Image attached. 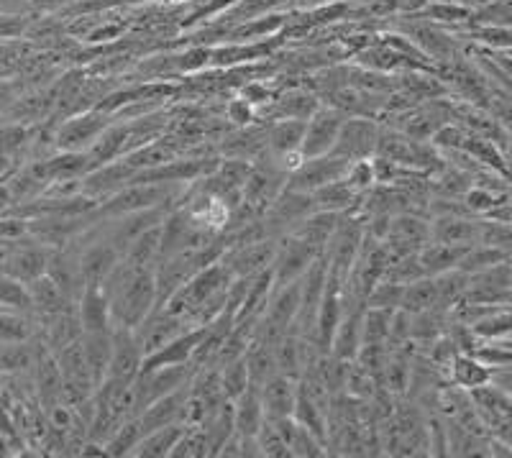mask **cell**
<instances>
[{"label":"cell","instance_id":"6da1fadb","mask_svg":"<svg viewBox=\"0 0 512 458\" xmlns=\"http://www.w3.org/2000/svg\"><path fill=\"white\" fill-rule=\"evenodd\" d=\"M111 297L113 328H131L136 331L149 313L157 308V277L154 269H134L121 261L103 282Z\"/></svg>","mask_w":512,"mask_h":458},{"label":"cell","instance_id":"7a4b0ae2","mask_svg":"<svg viewBox=\"0 0 512 458\" xmlns=\"http://www.w3.org/2000/svg\"><path fill=\"white\" fill-rule=\"evenodd\" d=\"M113 121H116V116L103 111V108L72 113L54 128V146H57V151H90Z\"/></svg>","mask_w":512,"mask_h":458},{"label":"cell","instance_id":"3957f363","mask_svg":"<svg viewBox=\"0 0 512 458\" xmlns=\"http://www.w3.org/2000/svg\"><path fill=\"white\" fill-rule=\"evenodd\" d=\"M364 236H367V226H364V215L359 210L341 215V221H338L336 231H333L331 241H328L326 251H323V256L328 259V267L346 277L349 269L354 267L356 256H359Z\"/></svg>","mask_w":512,"mask_h":458},{"label":"cell","instance_id":"277c9868","mask_svg":"<svg viewBox=\"0 0 512 458\" xmlns=\"http://www.w3.org/2000/svg\"><path fill=\"white\" fill-rule=\"evenodd\" d=\"M320 256L318 249L300 238L297 233H287L280 238V246H277V256L272 261V292L282 290V287L292 285L297 279H303V274L308 272L310 264Z\"/></svg>","mask_w":512,"mask_h":458},{"label":"cell","instance_id":"5b68a950","mask_svg":"<svg viewBox=\"0 0 512 458\" xmlns=\"http://www.w3.org/2000/svg\"><path fill=\"white\" fill-rule=\"evenodd\" d=\"M195 366L192 364H172V366H157V369H141L139 377L134 379V400H136V415L144 410L146 405H152L159 397L175 392L177 387L187 384L192 379Z\"/></svg>","mask_w":512,"mask_h":458},{"label":"cell","instance_id":"8992f818","mask_svg":"<svg viewBox=\"0 0 512 458\" xmlns=\"http://www.w3.org/2000/svg\"><path fill=\"white\" fill-rule=\"evenodd\" d=\"M315 210L313 195L308 192H295V190H282L274 203L269 205L267 210L262 213V221L267 226V233L272 238H282L287 233L295 231L300 223L308 218L310 213Z\"/></svg>","mask_w":512,"mask_h":458},{"label":"cell","instance_id":"52a82bcc","mask_svg":"<svg viewBox=\"0 0 512 458\" xmlns=\"http://www.w3.org/2000/svg\"><path fill=\"white\" fill-rule=\"evenodd\" d=\"M379 128H382V123L377 118L346 116L331 154H338V157L349 159V162H354V159H372L377 154Z\"/></svg>","mask_w":512,"mask_h":458},{"label":"cell","instance_id":"ba28073f","mask_svg":"<svg viewBox=\"0 0 512 458\" xmlns=\"http://www.w3.org/2000/svg\"><path fill=\"white\" fill-rule=\"evenodd\" d=\"M349 167V159L338 157V154H323V157H310L305 159L295 172L287 174L285 187L295 192H308L313 195L320 187L331 185V182L341 180Z\"/></svg>","mask_w":512,"mask_h":458},{"label":"cell","instance_id":"9c48e42d","mask_svg":"<svg viewBox=\"0 0 512 458\" xmlns=\"http://www.w3.org/2000/svg\"><path fill=\"white\" fill-rule=\"evenodd\" d=\"M277 246H280V238H262V241H254V244L231 246V249L223 251L221 261L233 279L259 277V274L272 267Z\"/></svg>","mask_w":512,"mask_h":458},{"label":"cell","instance_id":"30bf717a","mask_svg":"<svg viewBox=\"0 0 512 458\" xmlns=\"http://www.w3.org/2000/svg\"><path fill=\"white\" fill-rule=\"evenodd\" d=\"M431 241V226H428V215L420 213H397L392 215L390 231L384 236L382 244L387 251L395 256L418 254L425 244Z\"/></svg>","mask_w":512,"mask_h":458},{"label":"cell","instance_id":"8fae6325","mask_svg":"<svg viewBox=\"0 0 512 458\" xmlns=\"http://www.w3.org/2000/svg\"><path fill=\"white\" fill-rule=\"evenodd\" d=\"M346 116L338 108L328 103H320L318 111L305 121V136H303V154L305 159L323 157L331 154L336 146L338 131L344 126Z\"/></svg>","mask_w":512,"mask_h":458},{"label":"cell","instance_id":"7c38bea8","mask_svg":"<svg viewBox=\"0 0 512 458\" xmlns=\"http://www.w3.org/2000/svg\"><path fill=\"white\" fill-rule=\"evenodd\" d=\"M512 290V259L492 264L482 272L469 274L464 300L479 305H505L507 292Z\"/></svg>","mask_w":512,"mask_h":458},{"label":"cell","instance_id":"4fadbf2b","mask_svg":"<svg viewBox=\"0 0 512 458\" xmlns=\"http://www.w3.org/2000/svg\"><path fill=\"white\" fill-rule=\"evenodd\" d=\"M49 254H52V249L39 244L36 238L26 236L21 238V241H16V246L11 249L8 259L0 264V272L11 274V277L21 279L24 285H29L36 277L47 274Z\"/></svg>","mask_w":512,"mask_h":458},{"label":"cell","instance_id":"5bb4252c","mask_svg":"<svg viewBox=\"0 0 512 458\" xmlns=\"http://www.w3.org/2000/svg\"><path fill=\"white\" fill-rule=\"evenodd\" d=\"M144 366V346L131 328H113V356L105 377L131 384Z\"/></svg>","mask_w":512,"mask_h":458},{"label":"cell","instance_id":"9a60e30c","mask_svg":"<svg viewBox=\"0 0 512 458\" xmlns=\"http://www.w3.org/2000/svg\"><path fill=\"white\" fill-rule=\"evenodd\" d=\"M320 108V98L305 87H287L274 95L272 103L259 111V121H282V118H295V121H308Z\"/></svg>","mask_w":512,"mask_h":458},{"label":"cell","instance_id":"2e32d148","mask_svg":"<svg viewBox=\"0 0 512 458\" xmlns=\"http://www.w3.org/2000/svg\"><path fill=\"white\" fill-rule=\"evenodd\" d=\"M431 241L448 246H474L477 244L479 215L469 213H441L428 218Z\"/></svg>","mask_w":512,"mask_h":458},{"label":"cell","instance_id":"e0dca14e","mask_svg":"<svg viewBox=\"0 0 512 458\" xmlns=\"http://www.w3.org/2000/svg\"><path fill=\"white\" fill-rule=\"evenodd\" d=\"M364 310H367V302L364 300H351L346 295V310L344 318L338 323L336 336H333L331 351L328 354L338 356V359L354 361L361 348V323H364Z\"/></svg>","mask_w":512,"mask_h":458},{"label":"cell","instance_id":"ac0fdd59","mask_svg":"<svg viewBox=\"0 0 512 458\" xmlns=\"http://www.w3.org/2000/svg\"><path fill=\"white\" fill-rule=\"evenodd\" d=\"M77 318H80L82 333L88 331H113L111 297L100 282H88L77 300Z\"/></svg>","mask_w":512,"mask_h":458},{"label":"cell","instance_id":"d6986e66","mask_svg":"<svg viewBox=\"0 0 512 458\" xmlns=\"http://www.w3.org/2000/svg\"><path fill=\"white\" fill-rule=\"evenodd\" d=\"M187 395H190V382L182 384V387H177L175 392H169V395L154 400L152 405H146L144 410L136 415V418H139V425H141V435L149 433V430L164 428V425L182 423Z\"/></svg>","mask_w":512,"mask_h":458},{"label":"cell","instance_id":"ffe728a7","mask_svg":"<svg viewBox=\"0 0 512 458\" xmlns=\"http://www.w3.org/2000/svg\"><path fill=\"white\" fill-rule=\"evenodd\" d=\"M205 333H208V325H195L190 331L180 333L169 343H164L162 348H157L154 354H149L144 359L141 369H157V366H172V364H190L192 354L198 351V346L203 343Z\"/></svg>","mask_w":512,"mask_h":458},{"label":"cell","instance_id":"44dd1931","mask_svg":"<svg viewBox=\"0 0 512 458\" xmlns=\"http://www.w3.org/2000/svg\"><path fill=\"white\" fill-rule=\"evenodd\" d=\"M259 397H262V407L267 420L290 418L297 400V379L285 377V374H274V377H269L267 382L259 387Z\"/></svg>","mask_w":512,"mask_h":458},{"label":"cell","instance_id":"7402d4cb","mask_svg":"<svg viewBox=\"0 0 512 458\" xmlns=\"http://www.w3.org/2000/svg\"><path fill=\"white\" fill-rule=\"evenodd\" d=\"M277 430H280L282 441H285L287 451H290L292 458H318V456H328L326 443L320 441L318 435L310 433L308 428L297 423L295 418H280L274 420Z\"/></svg>","mask_w":512,"mask_h":458},{"label":"cell","instance_id":"603a6c76","mask_svg":"<svg viewBox=\"0 0 512 458\" xmlns=\"http://www.w3.org/2000/svg\"><path fill=\"white\" fill-rule=\"evenodd\" d=\"M305 121L295 118H282V121L267 123V154L272 159L290 154V151H303Z\"/></svg>","mask_w":512,"mask_h":458},{"label":"cell","instance_id":"cb8c5ba5","mask_svg":"<svg viewBox=\"0 0 512 458\" xmlns=\"http://www.w3.org/2000/svg\"><path fill=\"white\" fill-rule=\"evenodd\" d=\"M29 295H31V310H34L36 320L49 318V315L59 313V310L70 308L72 302L62 295V290L57 287L49 274H41L34 282H29Z\"/></svg>","mask_w":512,"mask_h":458},{"label":"cell","instance_id":"d4e9b609","mask_svg":"<svg viewBox=\"0 0 512 458\" xmlns=\"http://www.w3.org/2000/svg\"><path fill=\"white\" fill-rule=\"evenodd\" d=\"M233 418H236V433L249 435V438H254L259 433L267 415H264L262 397H259V387L256 384H251L244 395L233 400Z\"/></svg>","mask_w":512,"mask_h":458},{"label":"cell","instance_id":"484cf974","mask_svg":"<svg viewBox=\"0 0 512 458\" xmlns=\"http://www.w3.org/2000/svg\"><path fill=\"white\" fill-rule=\"evenodd\" d=\"M82 354L88 359L90 372H93L95 382H103L105 374H108V366H111L113 356V331H88L82 333Z\"/></svg>","mask_w":512,"mask_h":458},{"label":"cell","instance_id":"4316f807","mask_svg":"<svg viewBox=\"0 0 512 458\" xmlns=\"http://www.w3.org/2000/svg\"><path fill=\"white\" fill-rule=\"evenodd\" d=\"M466 251H469V246H448L438 244V241H428L418 251L420 267H423L425 277H438V274L448 272V269L459 267Z\"/></svg>","mask_w":512,"mask_h":458},{"label":"cell","instance_id":"83f0119b","mask_svg":"<svg viewBox=\"0 0 512 458\" xmlns=\"http://www.w3.org/2000/svg\"><path fill=\"white\" fill-rule=\"evenodd\" d=\"M446 377L454 387L472 392V389H479L484 387V384L492 382V369H487V366L479 359H474L472 354H459L451 361V366H448Z\"/></svg>","mask_w":512,"mask_h":458},{"label":"cell","instance_id":"f1b7e54d","mask_svg":"<svg viewBox=\"0 0 512 458\" xmlns=\"http://www.w3.org/2000/svg\"><path fill=\"white\" fill-rule=\"evenodd\" d=\"M344 213H331V210H313V213L305 218L300 226L292 233H297L300 238H305L313 249H318L320 254L326 251V244L331 241L333 231H336L338 221H341Z\"/></svg>","mask_w":512,"mask_h":458},{"label":"cell","instance_id":"f546056e","mask_svg":"<svg viewBox=\"0 0 512 458\" xmlns=\"http://www.w3.org/2000/svg\"><path fill=\"white\" fill-rule=\"evenodd\" d=\"M185 425L175 423V425H164V428L149 430L139 438V443L134 446L131 456L136 458H169L172 448H175L177 438L182 435Z\"/></svg>","mask_w":512,"mask_h":458},{"label":"cell","instance_id":"4dcf8cb0","mask_svg":"<svg viewBox=\"0 0 512 458\" xmlns=\"http://www.w3.org/2000/svg\"><path fill=\"white\" fill-rule=\"evenodd\" d=\"M359 200V192L351 190L344 180H336L313 192L315 210H331V213H351V210H359Z\"/></svg>","mask_w":512,"mask_h":458},{"label":"cell","instance_id":"1f68e13d","mask_svg":"<svg viewBox=\"0 0 512 458\" xmlns=\"http://www.w3.org/2000/svg\"><path fill=\"white\" fill-rule=\"evenodd\" d=\"M274 348L277 346H267V343L256 341V338H251L249 348H246V354H244L246 369H249L251 384H256V387H262L269 377L280 374L277 372V356H274Z\"/></svg>","mask_w":512,"mask_h":458},{"label":"cell","instance_id":"d6a6232c","mask_svg":"<svg viewBox=\"0 0 512 458\" xmlns=\"http://www.w3.org/2000/svg\"><path fill=\"white\" fill-rule=\"evenodd\" d=\"M205 438H208V456H218L226 446L228 438L236 433V418H233V402L226 400L213 418L205 423Z\"/></svg>","mask_w":512,"mask_h":458},{"label":"cell","instance_id":"836d02e7","mask_svg":"<svg viewBox=\"0 0 512 458\" xmlns=\"http://www.w3.org/2000/svg\"><path fill=\"white\" fill-rule=\"evenodd\" d=\"M433 282H436V308L451 313V308L464 300L466 285H469V274L461 272V269L456 267L433 277Z\"/></svg>","mask_w":512,"mask_h":458},{"label":"cell","instance_id":"e575fe53","mask_svg":"<svg viewBox=\"0 0 512 458\" xmlns=\"http://www.w3.org/2000/svg\"><path fill=\"white\" fill-rule=\"evenodd\" d=\"M436 308V282L433 277H420L402 287L400 310L415 315Z\"/></svg>","mask_w":512,"mask_h":458},{"label":"cell","instance_id":"d590c367","mask_svg":"<svg viewBox=\"0 0 512 458\" xmlns=\"http://www.w3.org/2000/svg\"><path fill=\"white\" fill-rule=\"evenodd\" d=\"M395 310L384 308H367L364 310V323H361V346L364 343H390V325Z\"/></svg>","mask_w":512,"mask_h":458},{"label":"cell","instance_id":"8d00e7d4","mask_svg":"<svg viewBox=\"0 0 512 458\" xmlns=\"http://www.w3.org/2000/svg\"><path fill=\"white\" fill-rule=\"evenodd\" d=\"M139 438H141L139 418L123 420V423L113 430L111 438L105 441V453H108V458L131 456V451H134V446L139 443Z\"/></svg>","mask_w":512,"mask_h":458},{"label":"cell","instance_id":"74e56055","mask_svg":"<svg viewBox=\"0 0 512 458\" xmlns=\"http://www.w3.org/2000/svg\"><path fill=\"white\" fill-rule=\"evenodd\" d=\"M477 244L492 246V249L502 251V254H507V256H512V226L479 215Z\"/></svg>","mask_w":512,"mask_h":458},{"label":"cell","instance_id":"f35d334b","mask_svg":"<svg viewBox=\"0 0 512 458\" xmlns=\"http://www.w3.org/2000/svg\"><path fill=\"white\" fill-rule=\"evenodd\" d=\"M0 308L21 310V313H34L31 310V295L29 287L21 279L11 277V274L0 272Z\"/></svg>","mask_w":512,"mask_h":458},{"label":"cell","instance_id":"ab89813d","mask_svg":"<svg viewBox=\"0 0 512 458\" xmlns=\"http://www.w3.org/2000/svg\"><path fill=\"white\" fill-rule=\"evenodd\" d=\"M221 372V389H223V397L226 400H236L239 395H244L246 389L251 387V379H249V369H246V359H236L231 364H226Z\"/></svg>","mask_w":512,"mask_h":458},{"label":"cell","instance_id":"60d3db41","mask_svg":"<svg viewBox=\"0 0 512 458\" xmlns=\"http://www.w3.org/2000/svg\"><path fill=\"white\" fill-rule=\"evenodd\" d=\"M208 456V438H205L203 428H187L177 438L175 448L169 453V458H205Z\"/></svg>","mask_w":512,"mask_h":458},{"label":"cell","instance_id":"b9f144b4","mask_svg":"<svg viewBox=\"0 0 512 458\" xmlns=\"http://www.w3.org/2000/svg\"><path fill=\"white\" fill-rule=\"evenodd\" d=\"M472 356L482 361V364L487 366V369H492V372L512 364V351L507 346H502L500 341H495V338H479L477 346L472 348Z\"/></svg>","mask_w":512,"mask_h":458},{"label":"cell","instance_id":"7bdbcfd3","mask_svg":"<svg viewBox=\"0 0 512 458\" xmlns=\"http://www.w3.org/2000/svg\"><path fill=\"white\" fill-rule=\"evenodd\" d=\"M341 180H344L351 190L359 192V195H364V192L372 190V187L377 185L372 159H354V162H349V167H346V172Z\"/></svg>","mask_w":512,"mask_h":458},{"label":"cell","instance_id":"ee69618b","mask_svg":"<svg viewBox=\"0 0 512 458\" xmlns=\"http://www.w3.org/2000/svg\"><path fill=\"white\" fill-rule=\"evenodd\" d=\"M505 200H512V198L510 195H500V192L495 190H487V187L482 185H472L464 195V205L472 210L474 215H487L489 210L497 208V205L505 203Z\"/></svg>","mask_w":512,"mask_h":458},{"label":"cell","instance_id":"f6af8a7d","mask_svg":"<svg viewBox=\"0 0 512 458\" xmlns=\"http://www.w3.org/2000/svg\"><path fill=\"white\" fill-rule=\"evenodd\" d=\"M256 443H259V453L264 458H292L274 420H264V425L256 433Z\"/></svg>","mask_w":512,"mask_h":458},{"label":"cell","instance_id":"bcb514c9","mask_svg":"<svg viewBox=\"0 0 512 458\" xmlns=\"http://www.w3.org/2000/svg\"><path fill=\"white\" fill-rule=\"evenodd\" d=\"M402 287L395 282H387V279H379L377 285L369 290L367 295V308H384V310H397L402 300Z\"/></svg>","mask_w":512,"mask_h":458},{"label":"cell","instance_id":"7dc6e473","mask_svg":"<svg viewBox=\"0 0 512 458\" xmlns=\"http://www.w3.org/2000/svg\"><path fill=\"white\" fill-rule=\"evenodd\" d=\"M274 95H277V90H274L272 85H267L264 80H249L246 85H241V90H239V98L249 100L256 111L267 108V105L274 100Z\"/></svg>","mask_w":512,"mask_h":458},{"label":"cell","instance_id":"c3c4849f","mask_svg":"<svg viewBox=\"0 0 512 458\" xmlns=\"http://www.w3.org/2000/svg\"><path fill=\"white\" fill-rule=\"evenodd\" d=\"M226 118L236 128H244V126H251V123L259 121V111H256V108L249 103V100H244V98H239V95H236V98H233V100H228Z\"/></svg>","mask_w":512,"mask_h":458},{"label":"cell","instance_id":"681fc988","mask_svg":"<svg viewBox=\"0 0 512 458\" xmlns=\"http://www.w3.org/2000/svg\"><path fill=\"white\" fill-rule=\"evenodd\" d=\"M26 31H29V18H24L21 13H0V39H21L26 36Z\"/></svg>","mask_w":512,"mask_h":458},{"label":"cell","instance_id":"f907efd6","mask_svg":"<svg viewBox=\"0 0 512 458\" xmlns=\"http://www.w3.org/2000/svg\"><path fill=\"white\" fill-rule=\"evenodd\" d=\"M26 87L16 80H0V118H6V113L11 111L16 100L24 95Z\"/></svg>","mask_w":512,"mask_h":458},{"label":"cell","instance_id":"816d5d0a","mask_svg":"<svg viewBox=\"0 0 512 458\" xmlns=\"http://www.w3.org/2000/svg\"><path fill=\"white\" fill-rule=\"evenodd\" d=\"M492 384H497L500 389H505L507 395H512V364L495 369V372H492Z\"/></svg>","mask_w":512,"mask_h":458},{"label":"cell","instance_id":"f5cc1de1","mask_svg":"<svg viewBox=\"0 0 512 458\" xmlns=\"http://www.w3.org/2000/svg\"><path fill=\"white\" fill-rule=\"evenodd\" d=\"M11 172H13V159L6 157V154H0V180H6Z\"/></svg>","mask_w":512,"mask_h":458},{"label":"cell","instance_id":"db71d44e","mask_svg":"<svg viewBox=\"0 0 512 458\" xmlns=\"http://www.w3.org/2000/svg\"><path fill=\"white\" fill-rule=\"evenodd\" d=\"M190 3H195V0H157V6H164V8H175V6H190Z\"/></svg>","mask_w":512,"mask_h":458},{"label":"cell","instance_id":"11a10c76","mask_svg":"<svg viewBox=\"0 0 512 458\" xmlns=\"http://www.w3.org/2000/svg\"><path fill=\"white\" fill-rule=\"evenodd\" d=\"M495 341H500L502 346H507L512 351V333H510V336H505V338H495Z\"/></svg>","mask_w":512,"mask_h":458},{"label":"cell","instance_id":"9f6ffc18","mask_svg":"<svg viewBox=\"0 0 512 458\" xmlns=\"http://www.w3.org/2000/svg\"><path fill=\"white\" fill-rule=\"evenodd\" d=\"M507 136H510V146H507V149L512 151V128H507Z\"/></svg>","mask_w":512,"mask_h":458},{"label":"cell","instance_id":"6f0895ef","mask_svg":"<svg viewBox=\"0 0 512 458\" xmlns=\"http://www.w3.org/2000/svg\"><path fill=\"white\" fill-rule=\"evenodd\" d=\"M0 346H3V343H0Z\"/></svg>","mask_w":512,"mask_h":458}]
</instances>
